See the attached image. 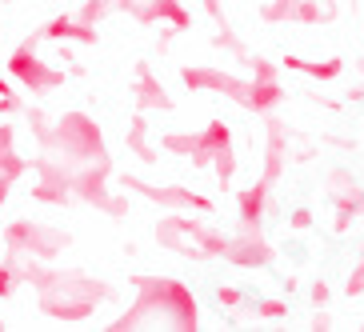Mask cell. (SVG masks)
<instances>
[{
    "instance_id": "7",
    "label": "cell",
    "mask_w": 364,
    "mask_h": 332,
    "mask_svg": "<svg viewBox=\"0 0 364 332\" xmlns=\"http://www.w3.org/2000/svg\"><path fill=\"white\" fill-rule=\"evenodd\" d=\"M220 304L236 309V304H240V292H236V289H220Z\"/></svg>"
},
{
    "instance_id": "3",
    "label": "cell",
    "mask_w": 364,
    "mask_h": 332,
    "mask_svg": "<svg viewBox=\"0 0 364 332\" xmlns=\"http://www.w3.org/2000/svg\"><path fill=\"white\" fill-rule=\"evenodd\" d=\"M264 196H268V181L248 184L240 193V225L245 228H260V213H264Z\"/></svg>"
},
{
    "instance_id": "1",
    "label": "cell",
    "mask_w": 364,
    "mask_h": 332,
    "mask_svg": "<svg viewBox=\"0 0 364 332\" xmlns=\"http://www.w3.org/2000/svg\"><path fill=\"white\" fill-rule=\"evenodd\" d=\"M289 164V136H284V124L280 120H268V144H264V176L260 181H277Z\"/></svg>"
},
{
    "instance_id": "5",
    "label": "cell",
    "mask_w": 364,
    "mask_h": 332,
    "mask_svg": "<svg viewBox=\"0 0 364 332\" xmlns=\"http://www.w3.org/2000/svg\"><path fill=\"white\" fill-rule=\"evenodd\" d=\"M284 312H289L284 300H264V304L257 309V316H260V321H272V316H284Z\"/></svg>"
},
{
    "instance_id": "9",
    "label": "cell",
    "mask_w": 364,
    "mask_h": 332,
    "mask_svg": "<svg viewBox=\"0 0 364 332\" xmlns=\"http://www.w3.org/2000/svg\"><path fill=\"white\" fill-rule=\"evenodd\" d=\"M309 225H312L309 213H296V216H292V228H309Z\"/></svg>"
},
{
    "instance_id": "8",
    "label": "cell",
    "mask_w": 364,
    "mask_h": 332,
    "mask_svg": "<svg viewBox=\"0 0 364 332\" xmlns=\"http://www.w3.org/2000/svg\"><path fill=\"white\" fill-rule=\"evenodd\" d=\"M312 300H316V304H324V300H328V284H324V280H316V284H312Z\"/></svg>"
},
{
    "instance_id": "4",
    "label": "cell",
    "mask_w": 364,
    "mask_h": 332,
    "mask_svg": "<svg viewBox=\"0 0 364 332\" xmlns=\"http://www.w3.org/2000/svg\"><path fill=\"white\" fill-rule=\"evenodd\" d=\"M284 68H296V73H304V76H312V80H332V76L344 68V60H304V56H284Z\"/></svg>"
},
{
    "instance_id": "2",
    "label": "cell",
    "mask_w": 364,
    "mask_h": 332,
    "mask_svg": "<svg viewBox=\"0 0 364 332\" xmlns=\"http://www.w3.org/2000/svg\"><path fill=\"white\" fill-rule=\"evenodd\" d=\"M284 100V88H280L277 76H257V80H248V97H245V108L248 112H268L272 105Z\"/></svg>"
},
{
    "instance_id": "6",
    "label": "cell",
    "mask_w": 364,
    "mask_h": 332,
    "mask_svg": "<svg viewBox=\"0 0 364 332\" xmlns=\"http://www.w3.org/2000/svg\"><path fill=\"white\" fill-rule=\"evenodd\" d=\"M344 296H364V260L356 264L353 277H348V284H344Z\"/></svg>"
}]
</instances>
